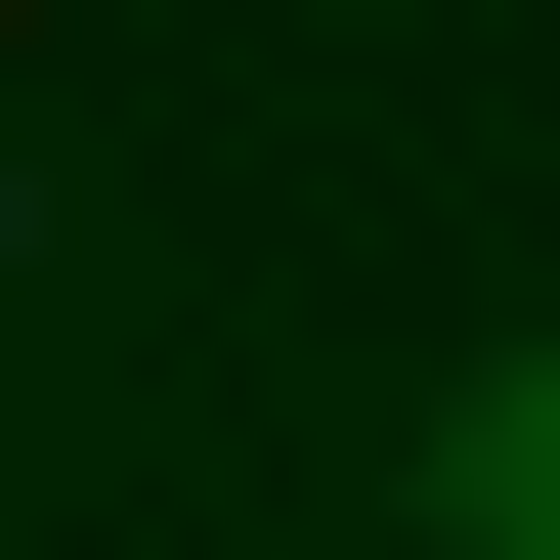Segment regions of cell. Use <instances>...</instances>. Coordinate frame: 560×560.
<instances>
[{
	"label": "cell",
	"instance_id": "1",
	"mask_svg": "<svg viewBox=\"0 0 560 560\" xmlns=\"http://www.w3.org/2000/svg\"><path fill=\"white\" fill-rule=\"evenodd\" d=\"M431 560H560V346H475V388H431Z\"/></svg>",
	"mask_w": 560,
	"mask_h": 560
},
{
	"label": "cell",
	"instance_id": "2",
	"mask_svg": "<svg viewBox=\"0 0 560 560\" xmlns=\"http://www.w3.org/2000/svg\"><path fill=\"white\" fill-rule=\"evenodd\" d=\"M0 346H44V173H0Z\"/></svg>",
	"mask_w": 560,
	"mask_h": 560
}]
</instances>
